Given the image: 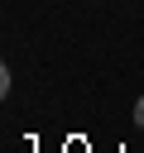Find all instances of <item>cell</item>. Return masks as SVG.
Segmentation results:
<instances>
[{
	"label": "cell",
	"instance_id": "obj_1",
	"mask_svg": "<svg viewBox=\"0 0 144 153\" xmlns=\"http://www.w3.org/2000/svg\"><path fill=\"white\" fill-rule=\"evenodd\" d=\"M134 120H139V129H144V96H139V105H134Z\"/></svg>",
	"mask_w": 144,
	"mask_h": 153
}]
</instances>
